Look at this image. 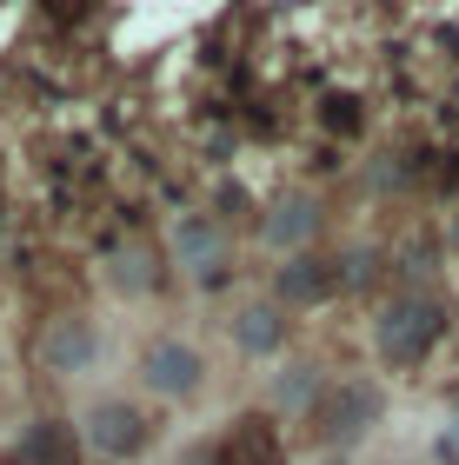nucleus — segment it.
<instances>
[{
	"mask_svg": "<svg viewBox=\"0 0 459 465\" xmlns=\"http://www.w3.org/2000/svg\"><path fill=\"white\" fill-rule=\"evenodd\" d=\"M27 459H34V465H67V459H74V439L60 432V426H47V432H34Z\"/></svg>",
	"mask_w": 459,
	"mask_h": 465,
	"instance_id": "obj_6",
	"label": "nucleus"
},
{
	"mask_svg": "<svg viewBox=\"0 0 459 465\" xmlns=\"http://www.w3.org/2000/svg\"><path fill=\"white\" fill-rule=\"evenodd\" d=\"M433 332H440V312L433 306H393L380 320V346L400 359V366H413V359L433 346Z\"/></svg>",
	"mask_w": 459,
	"mask_h": 465,
	"instance_id": "obj_1",
	"label": "nucleus"
},
{
	"mask_svg": "<svg viewBox=\"0 0 459 465\" xmlns=\"http://www.w3.org/2000/svg\"><path fill=\"white\" fill-rule=\"evenodd\" d=\"M373 419V392L360 386H346V392H333L320 412H313V426H320V439H346V432H360Z\"/></svg>",
	"mask_w": 459,
	"mask_h": 465,
	"instance_id": "obj_3",
	"label": "nucleus"
},
{
	"mask_svg": "<svg viewBox=\"0 0 459 465\" xmlns=\"http://www.w3.org/2000/svg\"><path fill=\"white\" fill-rule=\"evenodd\" d=\"M54 359H67V366H74V359H87V340H80V332H60V340H54Z\"/></svg>",
	"mask_w": 459,
	"mask_h": 465,
	"instance_id": "obj_7",
	"label": "nucleus"
},
{
	"mask_svg": "<svg viewBox=\"0 0 459 465\" xmlns=\"http://www.w3.org/2000/svg\"><path fill=\"white\" fill-rule=\"evenodd\" d=\"M94 439H100L107 452H140V439H147V432H140V412H127V406H107V412L94 419Z\"/></svg>",
	"mask_w": 459,
	"mask_h": 465,
	"instance_id": "obj_5",
	"label": "nucleus"
},
{
	"mask_svg": "<svg viewBox=\"0 0 459 465\" xmlns=\"http://www.w3.org/2000/svg\"><path fill=\"white\" fill-rule=\"evenodd\" d=\"M147 379H154L160 392H186L200 379V359L186 352V346H154L147 352Z\"/></svg>",
	"mask_w": 459,
	"mask_h": 465,
	"instance_id": "obj_4",
	"label": "nucleus"
},
{
	"mask_svg": "<svg viewBox=\"0 0 459 465\" xmlns=\"http://www.w3.org/2000/svg\"><path fill=\"white\" fill-rule=\"evenodd\" d=\"M214 465H286V459H280L274 432H266L260 419H240V426L226 432V446L214 452Z\"/></svg>",
	"mask_w": 459,
	"mask_h": 465,
	"instance_id": "obj_2",
	"label": "nucleus"
}]
</instances>
